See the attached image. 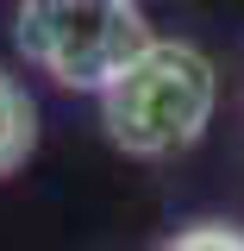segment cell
Here are the masks:
<instances>
[{"label":"cell","instance_id":"1","mask_svg":"<svg viewBox=\"0 0 244 251\" xmlns=\"http://www.w3.org/2000/svg\"><path fill=\"white\" fill-rule=\"evenodd\" d=\"M94 100H100L107 145L156 163V157H182L188 145L207 138L219 107V69L188 38H151Z\"/></svg>","mask_w":244,"mask_h":251},{"label":"cell","instance_id":"2","mask_svg":"<svg viewBox=\"0 0 244 251\" xmlns=\"http://www.w3.org/2000/svg\"><path fill=\"white\" fill-rule=\"evenodd\" d=\"M13 38L38 75L100 94L156 31L144 0H19Z\"/></svg>","mask_w":244,"mask_h":251},{"label":"cell","instance_id":"3","mask_svg":"<svg viewBox=\"0 0 244 251\" xmlns=\"http://www.w3.org/2000/svg\"><path fill=\"white\" fill-rule=\"evenodd\" d=\"M31 151H38V107H31L25 82L13 69H0V182L13 170H25Z\"/></svg>","mask_w":244,"mask_h":251},{"label":"cell","instance_id":"4","mask_svg":"<svg viewBox=\"0 0 244 251\" xmlns=\"http://www.w3.org/2000/svg\"><path fill=\"white\" fill-rule=\"evenodd\" d=\"M156 251H244V226H232V220H194L182 232H169Z\"/></svg>","mask_w":244,"mask_h":251}]
</instances>
